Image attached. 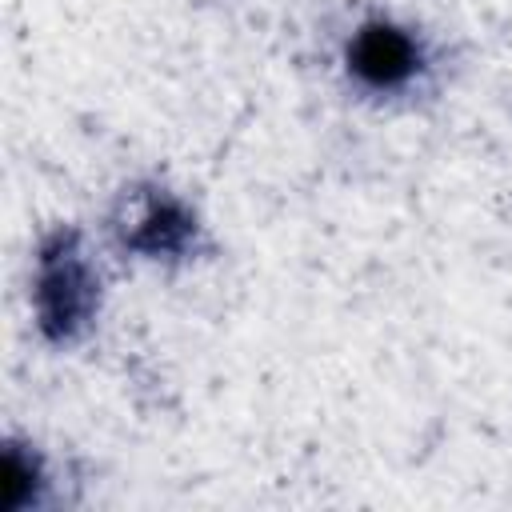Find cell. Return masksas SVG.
<instances>
[{
    "instance_id": "1",
    "label": "cell",
    "mask_w": 512,
    "mask_h": 512,
    "mask_svg": "<svg viewBox=\"0 0 512 512\" xmlns=\"http://www.w3.org/2000/svg\"><path fill=\"white\" fill-rule=\"evenodd\" d=\"M412 64H416L412 40L388 24H372L352 40V68L368 84H396L412 72Z\"/></svg>"
}]
</instances>
